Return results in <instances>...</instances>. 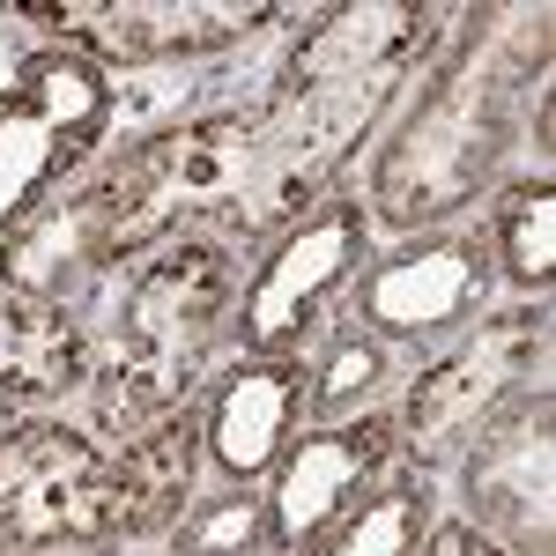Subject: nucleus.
<instances>
[{"label": "nucleus", "mask_w": 556, "mask_h": 556, "mask_svg": "<svg viewBox=\"0 0 556 556\" xmlns=\"http://www.w3.org/2000/svg\"><path fill=\"white\" fill-rule=\"evenodd\" d=\"M549 8H468L453 23V38L438 45L408 112L379 141L364 215L416 238V230H438L445 215L475 208L513 156L519 112L549 75Z\"/></svg>", "instance_id": "obj_1"}, {"label": "nucleus", "mask_w": 556, "mask_h": 556, "mask_svg": "<svg viewBox=\"0 0 556 556\" xmlns=\"http://www.w3.org/2000/svg\"><path fill=\"white\" fill-rule=\"evenodd\" d=\"M238 304V253L215 238H172L134 260L127 290L112 304V349L89 371V438L127 445L134 430L186 408L215 342L230 334Z\"/></svg>", "instance_id": "obj_2"}, {"label": "nucleus", "mask_w": 556, "mask_h": 556, "mask_svg": "<svg viewBox=\"0 0 556 556\" xmlns=\"http://www.w3.org/2000/svg\"><path fill=\"white\" fill-rule=\"evenodd\" d=\"M112 134V83L83 52L60 45H0V238L52 201Z\"/></svg>", "instance_id": "obj_3"}, {"label": "nucleus", "mask_w": 556, "mask_h": 556, "mask_svg": "<svg viewBox=\"0 0 556 556\" xmlns=\"http://www.w3.org/2000/svg\"><path fill=\"white\" fill-rule=\"evenodd\" d=\"M119 542H127V497L104 438L60 416L0 430V556L119 549Z\"/></svg>", "instance_id": "obj_4"}, {"label": "nucleus", "mask_w": 556, "mask_h": 556, "mask_svg": "<svg viewBox=\"0 0 556 556\" xmlns=\"http://www.w3.org/2000/svg\"><path fill=\"white\" fill-rule=\"evenodd\" d=\"M364 260H371V215L356 193H327L290 230H275L253 260V282L230 304L238 356H304L327 334L334 304L356 290Z\"/></svg>", "instance_id": "obj_5"}, {"label": "nucleus", "mask_w": 556, "mask_h": 556, "mask_svg": "<svg viewBox=\"0 0 556 556\" xmlns=\"http://www.w3.org/2000/svg\"><path fill=\"white\" fill-rule=\"evenodd\" d=\"M542 364H549V304H505V312L468 319L453 334V349L430 356L408 379V401L393 416L401 424V460L424 475L438 460H453L505 401L542 386Z\"/></svg>", "instance_id": "obj_6"}, {"label": "nucleus", "mask_w": 556, "mask_h": 556, "mask_svg": "<svg viewBox=\"0 0 556 556\" xmlns=\"http://www.w3.org/2000/svg\"><path fill=\"white\" fill-rule=\"evenodd\" d=\"M460 519L505 556H556V393L505 401L460 445Z\"/></svg>", "instance_id": "obj_7"}, {"label": "nucleus", "mask_w": 556, "mask_h": 556, "mask_svg": "<svg viewBox=\"0 0 556 556\" xmlns=\"http://www.w3.org/2000/svg\"><path fill=\"white\" fill-rule=\"evenodd\" d=\"M60 52H83L89 67H149V60H201L253 30L282 23L275 0H60V8H8Z\"/></svg>", "instance_id": "obj_8"}, {"label": "nucleus", "mask_w": 556, "mask_h": 556, "mask_svg": "<svg viewBox=\"0 0 556 556\" xmlns=\"http://www.w3.org/2000/svg\"><path fill=\"white\" fill-rule=\"evenodd\" d=\"M497 290L490 230H416L356 275V327L371 342H453Z\"/></svg>", "instance_id": "obj_9"}, {"label": "nucleus", "mask_w": 556, "mask_h": 556, "mask_svg": "<svg viewBox=\"0 0 556 556\" xmlns=\"http://www.w3.org/2000/svg\"><path fill=\"white\" fill-rule=\"evenodd\" d=\"M401 468V424L364 408L342 424H312L304 438L282 445V460L267 468V542L290 556L304 542H319L342 513H356L386 475Z\"/></svg>", "instance_id": "obj_10"}, {"label": "nucleus", "mask_w": 556, "mask_h": 556, "mask_svg": "<svg viewBox=\"0 0 556 556\" xmlns=\"http://www.w3.org/2000/svg\"><path fill=\"white\" fill-rule=\"evenodd\" d=\"M304 393H312L304 356H238L230 371H215V393L201 408V460L223 482H260L298 438Z\"/></svg>", "instance_id": "obj_11"}, {"label": "nucleus", "mask_w": 556, "mask_h": 556, "mask_svg": "<svg viewBox=\"0 0 556 556\" xmlns=\"http://www.w3.org/2000/svg\"><path fill=\"white\" fill-rule=\"evenodd\" d=\"M112 230H119V186L112 172H97L0 238V290L67 304L89 275L112 267Z\"/></svg>", "instance_id": "obj_12"}, {"label": "nucleus", "mask_w": 556, "mask_h": 556, "mask_svg": "<svg viewBox=\"0 0 556 556\" xmlns=\"http://www.w3.org/2000/svg\"><path fill=\"white\" fill-rule=\"evenodd\" d=\"M97 371L83 319L67 304L0 290V393L8 401H67Z\"/></svg>", "instance_id": "obj_13"}, {"label": "nucleus", "mask_w": 556, "mask_h": 556, "mask_svg": "<svg viewBox=\"0 0 556 556\" xmlns=\"http://www.w3.org/2000/svg\"><path fill=\"white\" fill-rule=\"evenodd\" d=\"M112 460H119V497H127V542L172 534L178 513L193 505V475H201V408L156 416L127 445H112Z\"/></svg>", "instance_id": "obj_14"}, {"label": "nucleus", "mask_w": 556, "mask_h": 556, "mask_svg": "<svg viewBox=\"0 0 556 556\" xmlns=\"http://www.w3.org/2000/svg\"><path fill=\"white\" fill-rule=\"evenodd\" d=\"M424 534H430V475L401 460L356 513H342L319 542H304L290 556H416Z\"/></svg>", "instance_id": "obj_15"}, {"label": "nucleus", "mask_w": 556, "mask_h": 556, "mask_svg": "<svg viewBox=\"0 0 556 556\" xmlns=\"http://www.w3.org/2000/svg\"><path fill=\"white\" fill-rule=\"evenodd\" d=\"M490 260H497V275L513 282L519 298H549L556 282V178L549 172H527L513 178L497 201H490Z\"/></svg>", "instance_id": "obj_16"}, {"label": "nucleus", "mask_w": 556, "mask_h": 556, "mask_svg": "<svg viewBox=\"0 0 556 556\" xmlns=\"http://www.w3.org/2000/svg\"><path fill=\"white\" fill-rule=\"evenodd\" d=\"M304 371H312L304 416L342 424V416H364V401L393 379V356H386V342H371L364 327H334L327 349H319V364H304Z\"/></svg>", "instance_id": "obj_17"}, {"label": "nucleus", "mask_w": 556, "mask_h": 556, "mask_svg": "<svg viewBox=\"0 0 556 556\" xmlns=\"http://www.w3.org/2000/svg\"><path fill=\"white\" fill-rule=\"evenodd\" d=\"M267 497L253 482H223L215 497H193L172 527V556H267Z\"/></svg>", "instance_id": "obj_18"}, {"label": "nucleus", "mask_w": 556, "mask_h": 556, "mask_svg": "<svg viewBox=\"0 0 556 556\" xmlns=\"http://www.w3.org/2000/svg\"><path fill=\"white\" fill-rule=\"evenodd\" d=\"M416 556H505L482 527H468V519H430V534H424V549Z\"/></svg>", "instance_id": "obj_19"}]
</instances>
